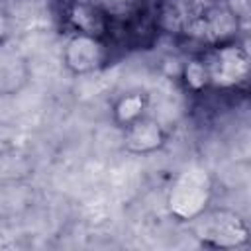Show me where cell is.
I'll return each instance as SVG.
<instances>
[{
	"instance_id": "obj_1",
	"label": "cell",
	"mask_w": 251,
	"mask_h": 251,
	"mask_svg": "<svg viewBox=\"0 0 251 251\" xmlns=\"http://www.w3.org/2000/svg\"><path fill=\"white\" fill-rule=\"evenodd\" d=\"M212 196V180L202 167H188L182 171L169 192V210L178 220H196L206 212Z\"/></svg>"
},
{
	"instance_id": "obj_2",
	"label": "cell",
	"mask_w": 251,
	"mask_h": 251,
	"mask_svg": "<svg viewBox=\"0 0 251 251\" xmlns=\"http://www.w3.org/2000/svg\"><path fill=\"white\" fill-rule=\"evenodd\" d=\"M196 220H198L196 237L204 245L231 249V247L243 245L249 237L245 222L233 212H226V210L212 212V214L202 212Z\"/></svg>"
},
{
	"instance_id": "obj_3",
	"label": "cell",
	"mask_w": 251,
	"mask_h": 251,
	"mask_svg": "<svg viewBox=\"0 0 251 251\" xmlns=\"http://www.w3.org/2000/svg\"><path fill=\"white\" fill-rule=\"evenodd\" d=\"M208 82L216 86H233L247 76L249 59L247 53L235 45L218 47L206 61Z\"/></svg>"
},
{
	"instance_id": "obj_4",
	"label": "cell",
	"mask_w": 251,
	"mask_h": 251,
	"mask_svg": "<svg viewBox=\"0 0 251 251\" xmlns=\"http://www.w3.org/2000/svg\"><path fill=\"white\" fill-rule=\"evenodd\" d=\"M106 49L98 37L76 33L73 35L63 49V63L69 71L76 75L94 73L104 65Z\"/></svg>"
},
{
	"instance_id": "obj_5",
	"label": "cell",
	"mask_w": 251,
	"mask_h": 251,
	"mask_svg": "<svg viewBox=\"0 0 251 251\" xmlns=\"http://www.w3.org/2000/svg\"><path fill=\"white\" fill-rule=\"evenodd\" d=\"M124 145L131 153H153L165 145V131L155 120L141 116L124 127Z\"/></svg>"
},
{
	"instance_id": "obj_6",
	"label": "cell",
	"mask_w": 251,
	"mask_h": 251,
	"mask_svg": "<svg viewBox=\"0 0 251 251\" xmlns=\"http://www.w3.org/2000/svg\"><path fill=\"white\" fill-rule=\"evenodd\" d=\"M69 22L76 29V33L92 35V37H98V39H102L104 31L108 29L106 12L102 8H98L96 4L82 2V0L73 2L71 10H69Z\"/></svg>"
},
{
	"instance_id": "obj_7",
	"label": "cell",
	"mask_w": 251,
	"mask_h": 251,
	"mask_svg": "<svg viewBox=\"0 0 251 251\" xmlns=\"http://www.w3.org/2000/svg\"><path fill=\"white\" fill-rule=\"evenodd\" d=\"M147 110V96L143 92H126L114 104V122L120 127L129 126L131 122L145 116Z\"/></svg>"
},
{
	"instance_id": "obj_8",
	"label": "cell",
	"mask_w": 251,
	"mask_h": 251,
	"mask_svg": "<svg viewBox=\"0 0 251 251\" xmlns=\"http://www.w3.org/2000/svg\"><path fill=\"white\" fill-rule=\"evenodd\" d=\"M184 80L192 88H200L208 84V71H206L204 61H190L184 67Z\"/></svg>"
},
{
	"instance_id": "obj_9",
	"label": "cell",
	"mask_w": 251,
	"mask_h": 251,
	"mask_svg": "<svg viewBox=\"0 0 251 251\" xmlns=\"http://www.w3.org/2000/svg\"><path fill=\"white\" fill-rule=\"evenodd\" d=\"M10 27H12L10 16H8V12L0 6V43L6 41V37L10 35Z\"/></svg>"
}]
</instances>
